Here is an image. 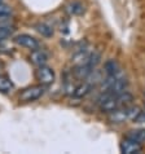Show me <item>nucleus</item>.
I'll use <instances>...</instances> for the list:
<instances>
[{"instance_id":"obj_1","label":"nucleus","mask_w":145,"mask_h":154,"mask_svg":"<svg viewBox=\"0 0 145 154\" xmlns=\"http://www.w3.org/2000/svg\"><path fill=\"white\" fill-rule=\"evenodd\" d=\"M44 93V85H31V87L25 88L22 92L20 93V101L22 102H32L40 98Z\"/></svg>"},{"instance_id":"obj_7","label":"nucleus","mask_w":145,"mask_h":154,"mask_svg":"<svg viewBox=\"0 0 145 154\" xmlns=\"http://www.w3.org/2000/svg\"><path fill=\"white\" fill-rule=\"evenodd\" d=\"M122 70H121V66L117 60H108L105 63H104V72L106 75H117L119 74Z\"/></svg>"},{"instance_id":"obj_10","label":"nucleus","mask_w":145,"mask_h":154,"mask_svg":"<svg viewBox=\"0 0 145 154\" xmlns=\"http://www.w3.org/2000/svg\"><path fill=\"white\" fill-rule=\"evenodd\" d=\"M91 89H92V84L89 82H87V80H84L82 84L78 85V87L75 88V91H74L72 95H74L75 97H84L87 93H89Z\"/></svg>"},{"instance_id":"obj_4","label":"nucleus","mask_w":145,"mask_h":154,"mask_svg":"<svg viewBox=\"0 0 145 154\" xmlns=\"http://www.w3.org/2000/svg\"><path fill=\"white\" fill-rule=\"evenodd\" d=\"M14 42L17 43L18 45L21 47H25L30 51H34V49H38L39 48V42H38L35 38H32L31 35H27V34H20L14 38Z\"/></svg>"},{"instance_id":"obj_14","label":"nucleus","mask_w":145,"mask_h":154,"mask_svg":"<svg viewBox=\"0 0 145 154\" xmlns=\"http://www.w3.org/2000/svg\"><path fill=\"white\" fill-rule=\"evenodd\" d=\"M12 14V8L5 3H0V18H7Z\"/></svg>"},{"instance_id":"obj_15","label":"nucleus","mask_w":145,"mask_h":154,"mask_svg":"<svg viewBox=\"0 0 145 154\" xmlns=\"http://www.w3.org/2000/svg\"><path fill=\"white\" fill-rule=\"evenodd\" d=\"M0 3H3V0H0Z\"/></svg>"},{"instance_id":"obj_13","label":"nucleus","mask_w":145,"mask_h":154,"mask_svg":"<svg viewBox=\"0 0 145 154\" xmlns=\"http://www.w3.org/2000/svg\"><path fill=\"white\" fill-rule=\"evenodd\" d=\"M127 137L137 141L140 144L145 143V128H140V130H132L127 134Z\"/></svg>"},{"instance_id":"obj_12","label":"nucleus","mask_w":145,"mask_h":154,"mask_svg":"<svg viewBox=\"0 0 145 154\" xmlns=\"http://www.w3.org/2000/svg\"><path fill=\"white\" fill-rule=\"evenodd\" d=\"M13 82L8 78L7 75H0V92L2 93H8L13 89Z\"/></svg>"},{"instance_id":"obj_9","label":"nucleus","mask_w":145,"mask_h":154,"mask_svg":"<svg viewBox=\"0 0 145 154\" xmlns=\"http://www.w3.org/2000/svg\"><path fill=\"white\" fill-rule=\"evenodd\" d=\"M66 12L70 16H79L84 12V7L79 2H71L66 5Z\"/></svg>"},{"instance_id":"obj_5","label":"nucleus","mask_w":145,"mask_h":154,"mask_svg":"<svg viewBox=\"0 0 145 154\" xmlns=\"http://www.w3.org/2000/svg\"><path fill=\"white\" fill-rule=\"evenodd\" d=\"M109 122L112 123H123L125 121H128V110H127V106H123V108H118L116 110L109 113Z\"/></svg>"},{"instance_id":"obj_8","label":"nucleus","mask_w":145,"mask_h":154,"mask_svg":"<svg viewBox=\"0 0 145 154\" xmlns=\"http://www.w3.org/2000/svg\"><path fill=\"white\" fill-rule=\"evenodd\" d=\"M12 32H13V26L11 22H8L5 18L0 21V42L5 40Z\"/></svg>"},{"instance_id":"obj_2","label":"nucleus","mask_w":145,"mask_h":154,"mask_svg":"<svg viewBox=\"0 0 145 154\" xmlns=\"http://www.w3.org/2000/svg\"><path fill=\"white\" fill-rule=\"evenodd\" d=\"M36 78L40 82V84L49 85V84H52L54 82V71H53L52 67H49V66H47V65L38 66Z\"/></svg>"},{"instance_id":"obj_11","label":"nucleus","mask_w":145,"mask_h":154,"mask_svg":"<svg viewBox=\"0 0 145 154\" xmlns=\"http://www.w3.org/2000/svg\"><path fill=\"white\" fill-rule=\"evenodd\" d=\"M35 30L40 34L42 36H44V38H51V36H53V29L49 25L44 23V22L36 23V25H35Z\"/></svg>"},{"instance_id":"obj_3","label":"nucleus","mask_w":145,"mask_h":154,"mask_svg":"<svg viewBox=\"0 0 145 154\" xmlns=\"http://www.w3.org/2000/svg\"><path fill=\"white\" fill-rule=\"evenodd\" d=\"M121 152L123 154H137L143 150V144L137 143V141L132 140L130 137H127L121 143Z\"/></svg>"},{"instance_id":"obj_6","label":"nucleus","mask_w":145,"mask_h":154,"mask_svg":"<svg viewBox=\"0 0 145 154\" xmlns=\"http://www.w3.org/2000/svg\"><path fill=\"white\" fill-rule=\"evenodd\" d=\"M30 61L36 66L45 65L47 61H48V54H47L44 51L39 49V48L34 49V51H31V54H30Z\"/></svg>"}]
</instances>
